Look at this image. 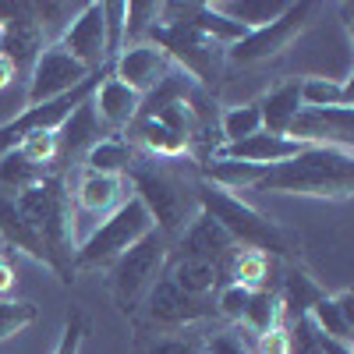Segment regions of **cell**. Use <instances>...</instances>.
<instances>
[{
  "instance_id": "1",
  "label": "cell",
  "mask_w": 354,
  "mask_h": 354,
  "mask_svg": "<svg viewBox=\"0 0 354 354\" xmlns=\"http://www.w3.org/2000/svg\"><path fill=\"white\" fill-rule=\"evenodd\" d=\"M252 192H277V195H305V198L344 202L354 192V149L305 145L298 156H290L277 167H262Z\"/></svg>"
},
{
  "instance_id": "2",
  "label": "cell",
  "mask_w": 354,
  "mask_h": 354,
  "mask_svg": "<svg viewBox=\"0 0 354 354\" xmlns=\"http://www.w3.org/2000/svg\"><path fill=\"white\" fill-rule=\"evenodd\" d=\"M21 220L32 227L46 252V266L61 277V283H75V216H71V192L64 174H46L39 185L15 195Z\"/></svg>"
},
{
  "instance_id": "3",
  "label": "cell",
  "mask_w": 354,
  "mask_h": 354,
  "mask_svg": "<svg viewBox=\"0 0 354 354\" xmlns=\"http://www.w3.org/2000/svg\"><path fill=\"white\" fill-rule=\"evenodd\" d=\"M195 202H198V213L216 220L238 248H252V252H262L270 259H294L298 248H301L298 234H290L287 227L273 223L270 216H262L255 205L241 202L234 192L205 185L202 177L195 185Z\"/></svg>"
},
{
  "instance_id": "4",
  "label": "cell",
  "mask_w": 354,
  "mask_h": 354,
  "mask_svg": "<svg viewBox=\"0 0 354 354\" xmlns=\"http://www.w3.org/2000/svg\"><path fill=\"white\" fill-rule=\"evenodd\" d=\"M124 181L131 185V195L145 205V213L153 216V227L163 238H177L195 216H198V202H195V185H188L181 174H174L167 160H135L131 170L124 174Z\"/></svg>"
},
{
  "instance_id": "5",
  "label": "cell",
  "mask_w": 354,
  "mask_h": 354,
  "mask_svg": "<svg viewBox=\"0 0 354 354\" xmlns=\"http://www.w3.org/2000/svg\"><path fill=\"white\" fill-rule=\"evenodd\" d=\"M149 230H156L153 216L145 213V205L135 195H128L106 220H100L75 245V273L78 270H110V266L121 259L135 241H142Z\"/></svg>"
},
{
  "instance_id": "6",
  "label": "cell",
  "mask_w": 354,
  "mask_h": 354,
  "mask_svg": "<svg viewBox=\"0 0 354 354\" xmlns=\"http://www.w3.org/2000/svg\"><path fill=\"white\" fill-rule=\"evenodd\" d=\"M167 255H170V238H163L160 230H149L110 266V290L124 315H135L142 308V298L163 277Z\"/></svg>"
},
{
  "instance_id": "7",
  "label": "cell",
  "mask_w": 354,
  "mask_h": 354,
  "mask_svg": "<svg viewBox=\"0 0 354 354\" xmlns=\"http://www.w3.org/2000/svg\"><path fill=\"white\" fill-rule=\"evenodd\" d=\"M145 43L160 46L177 71H185L195 85H209L220 78L223 46H216L209 36H202L188 21H156L149 28Z\"/></svg>"
},
{
  "instance_id": "8",
  "label": "cell",
  "mask_w": 354,
  "mask_h": 354,
  "mask_svg": "<svg viewBox=\"0 0 354 354\" xmlns=\"http://www.w3.org/2000/svg\"><path fill=\"white\" fill-rule=\"evenodd\" d=\"M106 71H110V68H103V71H96V75H88L78 88H71V93L57 96V100H50V103L25 106L18 117H11L8 124H0V156H8L15 145H18L25 135H32V131H57L88 96L96 93V85H100V78H103Z\"/></svg>"
},
{
  "instance_id": "9",
  "label": "cell",
  "mask_w": 354,
  "mask_h": 354,
  "mask_svg": "<svg viewBox=\"0 0 354 354\" xmlns=\"http://www.w3.org/2000/svg\"><path fill=\"white\" fill-rule=\"evenodd\" d=\"M312 15H315V4H308V0H301V4H287V11L277 21L262 25V28H252L245 39L227 46L223 50V61L241 64V68L259 64V61H270V57H277L294 36L305 32V28L312 25Z\"/></svg>"
},
{
  "instance_id": "10",
  "label": "cell",
  "mask_w": 354,
  "mask_h": 354,
  "mask_svg": "<svg viewBox=\"0 0 354 354\" xmlns=\"http://www.w3.org/2000/svg\"><path fill=\"white\" fill-rule=\"evenodd\" d=\"M128 181L124 177H106V174H93V170H82L78 177V188L71 198V216H75V245L93 230L100 220H106L117 205L128 198Z\"/></svg>"
},
{
  "instance_id": "11",
  "label": "cell",
  "mask_w": 354,
  "mask_h": 354,
  "mask_svg": "<svg viewBox=\"0 0 354 354\" xmlns=\"http://www.w3.org/2000/svg\"><path fill=\"white\" fill-rule=\"evenodd\" d=\"M145 305V319L153 322L156 330H181L192 326V322H202L216 312L213 298H195V294H185L170 277H160L149 294L142 298Z\"/></svg>"
},
{
  "instance_id": "12",
  "label": "cell",
  "mask_w": 354,
  "mask_h": 354,
  "mask_svg": "<svg viewBox=\"0 0 354 354\" xmlns=\"http://www.w3.org/2000/svg\"><path fill=\"white\" fill-rule=\"evenodd\" d=\"M93 71H85L78 61L64 53L61 43H46L36 57L32 71H28V93H25V106H36V103H50L57 96L78 88Z\"/></svg>"
},
{
  "instance_id": "13",
  "label": "cell",
  "mask_w": 354,
  "mask_h": 354,
  "mask_svg": "<svg viewBox=\"0 0 354 354\" xmlns=\"http://www.w3.org/2000/svg\"><path fill=\"white\" fill-rule=\"evenodd\" d=\"M64 46L71 61H78L85 71H103L110 68L106 61V21H103V4H82L71 25L64 28V36L57 39Z\"/></svg>"
},
{
  "instance_id": "14",
  "label": "cell",
  "mask_w": 354,
  "mask_h": 354,
  "mask_svg": "<svg viewBox=\"0 0 354 354\" xmlns=\"http://www.w3.org/2000/svg\"><path fill=\"white\" fill-rule=\"evenodd\" d=\"M287 138L301 142V145H337V149H351V138H354V106L301 110L290 121Z\"/></svg>"
},
{
  "instance_id": "15",
  "label": "cell",
  "mask_w": 354,
  "mask_h": 354,
  "mask_svg": "<svg viewBox=\"0 0 354 354\" xmlns=\"http://www.w3.org/2000/svg\"><path fill=\"white\" fill-rule=\"evenodd\" d=\"M238 252V245H234L227 238V230L209 220L205 213H198L181 234H177V241H170V259H202V262H213L223 270L227 277V262L230 255Z\"/></svg>"
},
{
  "instance_id": "16",
  "label": "cell",
  "mask_w": 354,
  "mask_h": 354,
  "mask_svg": "<svg viewBox=\"0 0 354 354\" xmlns=\"http://www.w3.org/2000/svg\"><path fill=\"white\" fill-rule=\"evenodd\" d=\"M170 71H174L170 57H167L160 46H153V43L124 46L121 53L113 57V68H110V75L121 82V85H128L131 93H138V96L153 93V88H156Z\"/></svg>"
},
{
  "instance_id": "17",
  "label": "cell",
  "mask_w": 354,
  "mask_h": 354,
  "mask_svg": "<svg viewBox=\"0 0 354 354\" xmlns=\"http://www.w3.org/2000/svg\"><path fill=\"white\" fill-rule=\"evenodd\" d=\"M305 149L301 142H294L287 135H270V131H259L252 138H241V142H227V145H216L209 160H234V163H252V167H277L290 156H298Z\"/></svg>"
},
{
  "instance_id": "18",
  "label": "cell",
  "mask_w": 354,
  "mask_h": 354,
  "mask_svg": "<svg viewBox=\"0 0 354 354\" xmlns=\"http://www.w3.org/2000/svg\"><path fill=\"white\" fill-rule=\"evenodd\" d=\"M43 32H39V25L32 18V8H25V15H18L15 21H8L4 28H0V53L8 57V61L15 64V71H32L36 64V57L43 50Z\"/></svg>"
},
{
  "instance_id": "19",
  "label": "cell",
  "mask_w": 354,
  "mask_h": 354,
  "mask_svg": "<svg viewBox=\"0 0 354 354\" xmlns=\"http://www.w3.org/2000/svg\"><path fill=\"white\" fill-rule=\"evenodd\" d=\"M131 149H142L149 160H181L188 156V138L174 135L167 124H160L156 117H135L128 124V138H124Z\"/></svg>"
},
{
  "instance_id": "20",
  "label": "cell",
  "mask_w": 354,
  "mask_h": 354,
  "mask_svg": "<svg viewBox=\"0 0 354 354\" xmlns=\"http://www.w3.org/2000/svg\"><path fill=\"white\" fill-rule=\"evenodd\" d=\"M142 106V96L131 93L128 85H121L110 71L103 75V82L96 85V93H93V110L100 117V124L103 128H113V131H121L135 121V113Z\"/></svg>"
},
{
  "instance_id": "21",
  "label": "cell",
  "mask_w": 354,
  "mask_h": 354,
  "mask_svg": "<svg viewBox=\"0 0 354 354\" xmlns=\"http://www.w3.org/2000/svg\"><path fill=\"white\" fill-rule=\"evenodd\" d=\"M305 319L312 322L315 333L330 337V340H340V344H351L354 340V294L351 290L322 294V298L308 308Z\"/></svg>"
},
{
  "instance_id": "22",
  "label": "cell",
  "mask_w": 354,
  "mask_h": 354,
  "mask_svg": "<svg viewBox=\"0 0 354 354\" xmlns=\"http://www.w3.org/2000/svg\"><path fill=\"white\" fill-rule=\"evenodd\" d=\"M103 138V124H100V117L93 110V96H88L68 121L57 128V145H61V153H57V160L61 163H71L75 156L88 153L93 145Z\"/></svg>"
},
{
  "instance_id": "23",
  "label": "cell",
  "mask_w": 354,
  "mask_h": 354,
  "mask_svg": "<svg viewBox=\"0 0 354 354\" xmlns=\"http://www.w3.org/2000/svg\"><path fill=\"white\" fill-rule=\"evenodd\" d=\"M259 113H262V131L287 135L290 121L301 113V78H290V82H280L277 88H270L259 100Z\"/></svg>"
},
{
  "instance_id": "24",
  "label": "cell",
  "mask_w": 354,
  "mask_h": 354,
  "mask_svg": "<svg viewBox=\"0 0 354 354\" xmlns=\"http://www.w3.org/2000/svg\"><path fill=\"white\" fill-rule=\"evenodd\" d=\"M163 277H170L185 294H195V298H213L223 283V270L213 262H202V259H170L163 266Z\"/></svg>"
},
{
  "instance_id": "25",
  "label": "cell",
  "mask_w": 354,
  "mask_h": 354,
  "mask_svg": "<svg viewBox=\"0 0 354 354\" xmlns=\"http://www.w3.org/2000/svg\"><path fill=\"white\" fill-rule=\"evenodd\" d=\"M0 241H4L8 248L15 252H25L28 259H36L46 266V252L39 245V238L32 234V227H28L18 213V205H15V195L0 188Z\"/></svg>"
},
{
  "instance_id": "26",
  "label": "cell",
  "mask_w": 354,
  "mask_h": 354,
  "mask_svg": "<svg viewBox=\"0 0 354 354\" xmlns=\"http://www.w3.org/2000/svg\"><path fill=\"white\" fill-rule=\"evenodd\" d=\"M280 294V305H283V319L294 322V319H305L308 308L322 298V290L319 280L305 270V266H290V270L283 273V287L277 290Z\"/></svg>"
},
{
  "instance_id": "27",
  "label": "cell",
  "mask_w": 354,
  "mask_h": 354,
  "mask_svg": "<svg viewBox=\"0 0 354 354\" xmlns=\"http://www.w3.org/2000/svg\"><path fill=\"white\" fill-rule=\"evenodd\" d=\"M135 160H138V153L131 149V145L121 135H110V138H100L93 149L82 156V170L106 174V177H124Z\"/></svg>"
},
{
  "instance_id": "28",
  "label": "cell",
  "mask_w": 354,
  "mask_h": 354,
  "mask_svg": "<svg viewBox=\"0 0 354 354\" xmlns=\"http://www.w3.org/2000/svg\"><path fill=\"white\" fill-rule=\"evenodd\" d=\"M227 283H238L245 290H273V259L252 248H238L227 262Z\"/></svg>"
},
{
  "instance_id": "29",
  "label": "cell",
  "mask_w": 354,
  "mask_h": 354,
  "mask_svg": "<svg viewBox=\"0 0 354 354\" xmlns=\"http://www.w3.org/2000/svg\"><path fill=\"white\" fill-rule=\"evenodd\" d=\"M283 305H280V294L277 287L273 290H252V301L241 315V330H248L255 340L273 333V330H283Z\"/></svg>"
},
{
  "instance_id": "30",
  "label": "cell",
  "mask_w": 354,
  "mask_h": 354,
  "mask_svg": "<svg viewBox=\"0 0 354 354\" xmlns=\"http://www.w3.org/2000/svg\"><path fill=\"white\" fill-rule=\"evenodd\" d=\"M209 8L227 15L230 21L245 25L248 32H252V28H262V25L277 21L287 11V4H280V0H213Z\"/></svg>"
},
{
  "instance_id": "31",
  "label": "cell",
  "mask_w": 354,
  "mask_h": 354,
  "mask_svg": "<svg viewBox=\"0 0 354 354\" xmlns=\"http://www.w3.org/2000/svg\"><path fill=\"white\" fill-rule=\"evenodd\" d=\"M351 106V85L333 78H301V110Z\"/></svg>"
},
{
  "instance_id": "32",
  "label": "cell",
  "mask_w": 354,
  "mask_h": 354,
  "mask_svg": "<svg viewBox=\"0 0 354 354\" xmlns=\"http://www.w3.org/2000/svg\"><path fill=\"white\" fill-rule=\"evenodd\" d=\"M262 131V113H259V103H238V106H230L223 110L220 117V145L227 142H241V138H252Z\"/></svg>"
},
{
  "instance_id": "33",
  "label": "cell",
  "mask_w": 354,
  "mask_h": 354,
  "mask_svg": "<svg viewBox=\"0 0 354 354\" xmlns=\"http://www.w3.org/2000/svg\"><path fill=\"white\" fill-rule=\"evenodd\" d=\"M43 177H46V170H39V167H32V163H25L15 149H11L8 156H0V188L11 192V195H18V192H25V188H32V185H39Z\"/></svg>"
},
{
  "instance_id": "34",
  "label": "cell",
  "mask_w": 354,
  "mask_h": 354,
  "mask_svg": "<svg viewBox=\"0 0 354 354\" xmlns=\"http://www.w3.org/2000/svg\"><path fill=\"white\" fill-rule=\"evenodd\" d=\"M15 153L25 163H32V167L50 174V163H57V153H61V145H57V131H32V135H25L15 145Z\"/></svg>"
},
{
  "instance_id": "35",
  "label": "cell",
  "mask_w": 354,
  "mask_h": 354,
  "mask_svg": "<svg viewBox=\"0 0 354 354\" xmlns=\"http://www.w3.org/2000/svg\"><path fill=\"white\" fill-rule=\"evenodd\" d=\"M39 319V308L32 301H18V298H4L0 301V344L25 333L32 322Z\"/></svg>"
},
{
  "instance_id": "36",
  "label": "cell",
  "mask_w": 354,
  "mask_h": 354,
  "mask_svg": "<svg viewBox=\"0 0 354 354\" xmlns=\"http://www.w3.org/2000/svg\"><path fill=\"white\" fill-rule=\"evenodd\" d=\"M160 18V4H145V0H135L128 4V18H124V46H135V43H145L149 28L156 25ZM121 46V50H124Z\"/></svg>"
},
{
  "instance_id": "37",
  "label": "cell",
  "mask_w": 354,
  "mask_h": 354,
  "mask_svg": "<svg viewBox=\"0 0 354 354\" xmlns=\"http://www.w3.org/2000/svg\"><path fill=\"white\" fill-rule=\"evenodd\" d=\"M124 18H128V4H103V21H106V61H113L124 46Z\"/></svg>"
},
{
  "instance_id": "38",
  "label": "cell",
  "mask_w": 354,
  "mask_h": 354,
  "mask_svg": "<svg viewBox=\"0 0 354 354\" xmlns=\"http://www.w3.org/2000/svg\"><path fill=\"white\" fill-rule=\"evenodd\" d=\"M248 301H252V290H245V287H238V283H220L216 301H213V305H216V312H220L223 319L241 322V315H245Z\"/></svg>"
},
{
  "instance_id": "39",
  "label": "cell",
  "mask_w": 354,
  "mask_h": 354,
  "mask_svg": "<svg viewBox=\"0 0 354 354\" xmlns=\"http://www.w3.org/2000/svg\"><path fill=\"white\" fill-rule=\"evenodd\" d=\"M85 333H88V319H85V312L71 308L68 319H64V330H61V340H57L53 354H82Z\"/></svg>"
},
{
  "instance_id": "40",
  "label": "cell",
  "mask_w": 354,
  "mask_h": 354,
  "mask_svg": "<svg viewBox=\"0 0 354 354\" xmlns=\"http://www.w3.org/2000/svg\"><path fill=\"white\" fill-rule=\"evenodd\" d=\"M287 354H322L319 333L312 330L308 319H294L287 330Z\"/></svg>"
},
{
  "instance_id": "41",
  "label": "cell",
  "mask_w": 354,
  "mask_h": 354,
  "mask_svg": "<svg viewBox=\"0 0 354 354\" xmlns=\"http://www.w3.org/2000/svg\"><path fill=\"white\" fill-rule=\"evenodd\" d=\"M198 354H252V344L238 330H227V333H213Z\"/></svg>"
},
{
  "instance_id": "42",
  "label": "cell",
  "mask_w": 354,
  "mask_h": 354,
  "mask_svg": "<svg viewBox=\"0 0 354 354\" xmlns=\"http://www.w3.org/2000/svg\"><path fill=\"white\" fill-rule=\"evenodd\" d=\"M142 354H198V347H192L188 340H177V337H153L142 347Z\"/></svg>"
},
{
  "instance_id": "43",
  "label": "cell",
  "mask_w": 354,
  "mask_h": 354,
  "mask_svg": "<svg viewBox=\"0 0 354 354\" xmlns=\"http://www.w3.org/2000/svg\"><path fill=\"white\" fill-rule=\"evenodd\" d=\"M252 354H287V330H273V333L259 337Z\"/></svg>"
},
{
  "instance_id": "44",
  "label": "cell",
  "mask_w": 354,
  "mask_h": 354,
  "mask_svg": "<svg viewBox=\"0 0 354 354\" xmlns=\"http://www.w3.org/2000/svg\"><path fill=\"white\" fill-rule=\"evenodd\" d=\"M15 283H18V273H15L11 259H8V255H0V301H4L8 294L15 290Z\"/></svg>"
},
{
  "instance_id": "45",
  "label": "cell",
  "mask_w": 354,
  "mask_h": 354,
  "mask_svg": "<svg viewBox=\"0 0 354 354\" xmlns=\"http://www.w3.org/2000/svg\"><path fill=\"white\" fill-rule=\"evenodd\" d=\"M15 78H18V71H15V64L8 61V57H4V53H0V88H8V85H11Z\"/></svg>"
}]
</instances>
